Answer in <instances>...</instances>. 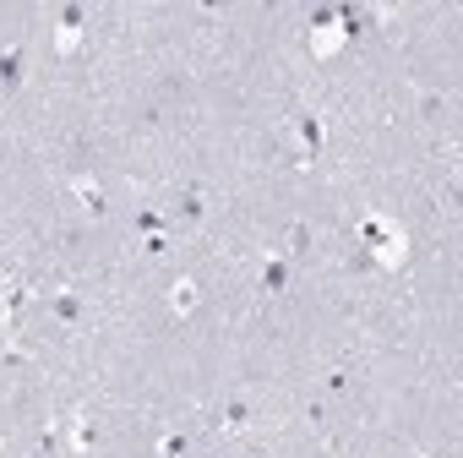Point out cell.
<instances>
[{
  "label": "cell",
  "mask_w": 463,
  "mask_h": 458,
  "mask_svg": "<svg viewBox=\"0 0 463 458\" xmlns=\"http://www.w3.org/2000/svg\"><path fill=\"white\" fill-rule=\"evenodd\" d=\"M338 44H343V28L338 22H322V28L311 33V55H332Z\"/></svg>",
  "instance_id": "6da1fadb"
},
{
  "label": "cell",
  "mask_w": 463,
  "mask_h": 458,
  "mask_svg": "<svg viewBox=\"0 0 463 458\" xmlns=\"http://www.w3.org/2000/svg\"><path fill=\"white\" fill-rule=\"evenodd\" d=\"M403 257H409V240H403V235H387V240L376 246V262H382V267H398Z\"/></svg>",
  "instance_id": "7a4b0ae2"
},
{
  "label": "cell",
  "mask_w": 463,
  "mask_h": 458,
  "mask_svg": "<svg viewBox=\"0 0 463 458\" xmlns=\"http://www.w3.org/2000/svg\"><path fill=\"white\" fill-rule=\"evenodd\" d=\"M169 306H174V311H191V306H197V284H191V278H180V284L169 290Z\"/></svg>",
  "instance_id": "3957f363"
}]
</instances>
